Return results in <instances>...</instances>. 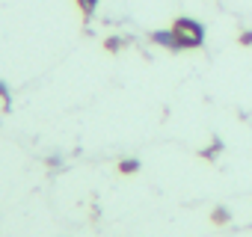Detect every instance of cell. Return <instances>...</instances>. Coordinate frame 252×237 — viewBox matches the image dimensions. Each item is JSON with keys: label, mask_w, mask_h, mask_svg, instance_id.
I'll list each match as a JSON object with an SVG mask.
<instances>
[{"label": "cell", "mask_w": 252, "mask_h": 237, "mask_svg": "<svg viewBox=\"0 0 252 237\" xmlns=\"http://www.w3.org/2000/svg\"><path fill=\"white\" fill-rule=\"evenodd\" d=\"M175 36H178V45L181 48H199L205 42V27L199 21H190V18H178L175 21Z\"/></svg>", "instance_id": "obj_1"}, {"label": "cell", "mask_w": 252, "mask_h": 237, "mask_svg": "<svg viewBox=\"0 0 252 237\" xmlns=\"http://www.w3.org/2000/svg\"><path fill=\"white\" fill-rule=\"evenodd\" d=\"M152 39H155L158 45H163V48H172V51H178V48H181V45H178L175 30H158V33H152Z\"/></svg>", "instance_id": "obj_2"}, {"label": "cell", "mask_w": 252, "mask_h": 237, "mask_svg": "<svg viewBox=\"0 0 252 237\" xmlns=\"http://www.w3.org/2000/svg\"><path fill=\"white\" fill-rule=\"evenodd\" d=\"M77 3H80V9H83L86 15H92V12H95V6H98V0H77Z\"/></svg>", "instance_id": "obj_3"}, {"label": "cell", "mask_w": 252, "mask_h": 237, "mask_svg": "<svg viewBox=\"0 0 252 237\" xmlns=\"http://www.w3.org/2000/svg\"><path fill=\"white\" fill-rule=\"evenodd\" d=\"M119 169H122V172H137V169H140V160H122Z\"/></svg>", "instance_id": "obj_4"}]
</instances>
